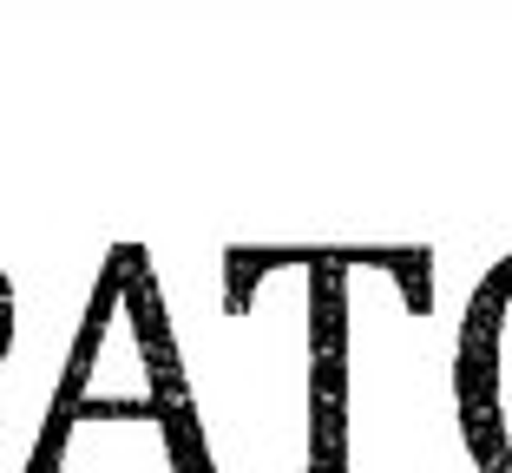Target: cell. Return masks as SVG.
Masks as SVG:
<instances>
[{"label": "cell", "mask_w": 512, "mask_h": 473, "mask_svg": "<svg viewBox=\"0 0 512 473\" xmlns=\"http://www.w3.org/2000/svg\"><path fill=\"white\" fill-rule=\"evenodd\" d=\"M460 428L486 473H512V257L473 296L460 329Z\"/></svg>", "instance_id": "1"}, {"label": "cell", "mask_w": 512, "mask_h": 473, "mask_svg": "<svg viewBox=\"0 0 512 473\" xmlns=\"http://www.w3.org/2000/svg\"><path fill=\"white\" fill-rule=\"evenodd\" d=\"M0 349H7V290H0Z\"/></svg>", "instance_id": "2"}]
</instances>
